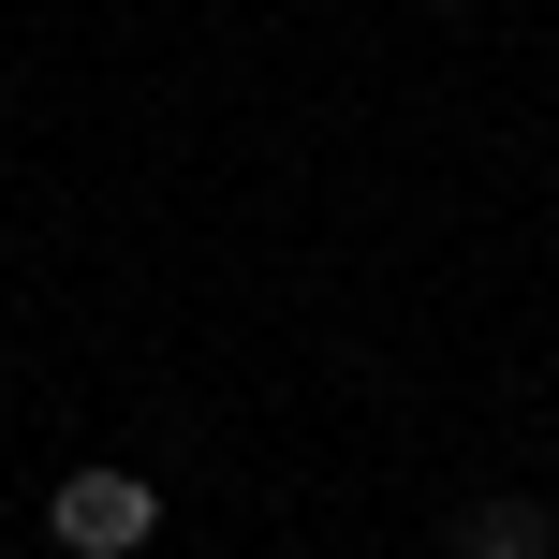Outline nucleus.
Segmentation results:
<instances>
[{
  "mask_svg": "<svg viewBox=\"0 0 559 559\" xmlns=\"http://www.w3.org/2000/svg\"><path fill=\"white\" fill-rule=\"evenodd\" d=\"M147 531H163L147 472H59V501H45V545L59 559H133Z\"/></svg>",
  "mask_w": 559,
  "mask_h": 559,
  "instance_id": "f257e3e1",
  "label": "nucleus"
},
{
  "mask_svg": "<svg viewBox=\"0 0 559 559\" xmlns=\"http://www.w3.org/2000/svg\"><path fill=\"white\" fill-rule=\"evenodd\" d=\"M442 559H559V515H545V501H515V486H501V501H472V515L442 531Z\"/></svg>",
  "mask_w": 559,
  "mask_h": 559,
  "instance_id": "f03ea898",
  "label": "nucleus"
},
{
  "mask_svg": "<svg viewBox=\"0 0 559 559\" xmlns=\"http://www.w3.org/2000/svg\"><path fill=\"white\" fill-rule=\"evenodd\" d=\"M427 15H472V0H427Z\"/></svg>",
  "mask_w": 559,
  "mask_h": 559,
  "instance_id": "7ed1b4c3",
  "label": "nucleus"
}]
</instances>
